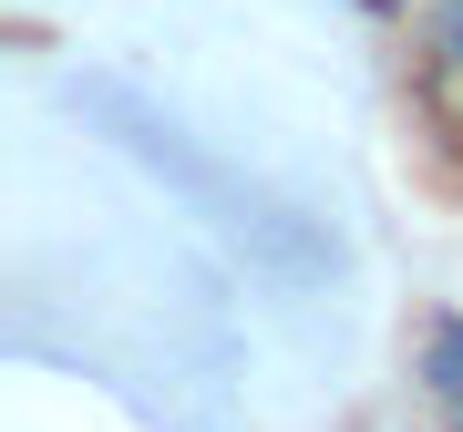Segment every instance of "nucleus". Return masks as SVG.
I'll return each instance as SVG.
<instances>
[{
	"mask_svg": "<svg viewBox=\"0 0 463 432\" xmlns=\"http://www.w3.org/2000/svg\"><path fill=\"white\" fill-rule=\"evenodd\" d=\"M72 114H93V124L134 155V165H155L185 206H206V227L227 237V248H248V268H268V278H330V268H340V248L309 227V216H288L268 185H248V175L216 165V155H196V145H185V124H175V114H155L134 83H114V72H83V83H72Z\"/></svg>",
	"mask_w": 463,
	"mask_h": 432,
	"instance_id": "obj_1",
	"label": "nucleus"
},
{
	"mask_svg": "<svg viewBox=\"0 0 463 432\" xmlns=\"http://www.w3.org/2000/svg\"><path fill=\"white\" fill-rule=\"evenodd\" d=\"M432 391L463 401V319H432Z\"/></svg>",
	"mask_w": 463,
	"mask_h": 432,
	"instance_id": "obj_2",
	"label": "nucleus"
},
{
	"mask_svg": "<svg viewBox=\"0 0 463 432\" xmlns=\"http://www.w3.org/2000/svg\"><path fill=\"white\" fill-rule=\"evenodd\" d=\"M432 42H443L453 62H463V0H443V11H432Z\"/></svg>",
	"mask_w": 463,
	"mask_h": 432,
	"instance_id": "obj_3",
	"label": "nucleus"
}]
</instances>
